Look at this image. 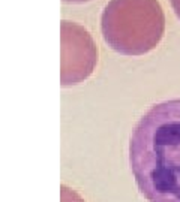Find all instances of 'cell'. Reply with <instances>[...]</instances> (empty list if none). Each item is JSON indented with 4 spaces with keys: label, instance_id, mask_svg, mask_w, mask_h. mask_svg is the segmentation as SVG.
<instances>
[{
    "label": "cell",
    "instance_id": "cell-1",
    "mask_svg": "<svg viewBox=\"0 0 180 202\" xmlns=\"http://www.w3.org/2000/svg\"><path fill=\"white\" fill-rule=\"evenodd\" d=\"M129 163L147 202H180V99L159 102L138 120Z\"/></svg>",
    "mask_w": 180,
    "mask_h": 202
},
{
    "label": "cell",
    "instance_id": "cell-2",
    "mask_svg": "<svg viewBox=\"0 0 180 202\" xmlns=\"http://www.w3.org/2000/svg\"><path fill=\"white\" fill-rule=\"evenodd\" d=\"M102 32L111 48L122 54H146L165 32L162 6L158 0H111L104 11Z\"/></svg>",
    "mask_w": 180,
    "mask_h": 202
},
{
    "label": "cell",
    "instance_id": "cell-3",
    "mask_svg": "<svg viewBox=\"0 0 180 202\" xmlns=\"http://www.w3.org/2000/svg\"><path fill=\"white\" fill-rule=\"evenodd\" d=\"M170 5H171V8L174 9L177 18L180 20V0H170Z\"/></svg>",
    "mask_w": 180,
    "mask_h": 202
}]
</instances>
